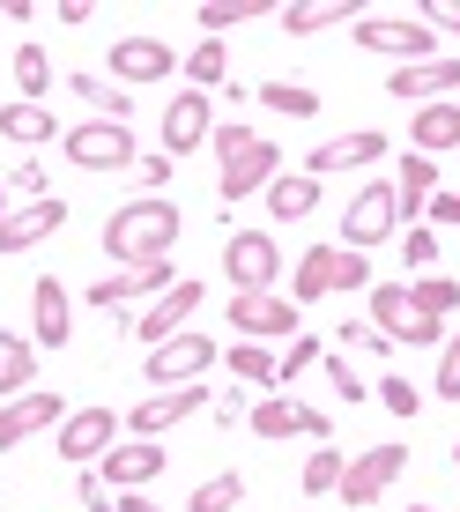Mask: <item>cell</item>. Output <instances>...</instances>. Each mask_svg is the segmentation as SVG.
I'll return each instance as SVG.
<instances>
[{"mask_svg": "<svg viewBox=\"0 0 460 512\" xmlns=\"http://www.w3.org/2000/svg\"><path fill=\"white\" fill-rule=\"evenodd\" d=\"M438 401H460V334H446V357H438Z\"/></svg>", "mask_w": 460, "mask_h": 512, "instance_id": "obj_42", "label": "cell"}, {"mask_svg": "<svg viewBox=\"0 0 460 512\" xmlns=\"http://www.w3.org/2000/svg\"><path fill=\"white\" fill-rule=\"evenodd\" d=\"M216 364V342L208 334H171V342L149 349V386H193Z\"/></svg>", "mask_w": 460, "mask_h": 512, "instance_id": "obj_9", "label": "cell"}, {"mask_svg": "<svg viewBox=\"0 0 460 512\" xmlns=\"http://www.w3.org/2000/svg\"><path fill=\"white\" fill-rule=\"evenodd\" d=\"M253 431L260 438H327V416L312 401H290V394H268L253 409Z\"/></svg>", "mask_w": 460, "mask_h": 512, "instance_id": "obj_14", "label": "cell"}, {"mask_svg": "<svg viewBox=\"0 0 460 512\" xmlns=\"http://www.w3.org/2000/svg\"><path fill=\"white\" fill-rule=\"evenodd\" d=\"M409 512H438V505H409Z\"/></svg>", "mask_w": 460, "mask_h": 512, "instance_id": "obj_52", "label": "cell"}, {"mask_svg": "<svg viewBox=\"0 0 460 512\" xmlns=\"http://www.w3.org/2000/svg\"><path fill=\"white\" fill-rule=\"evenodd\" d=\"M171 45L164 38H112V75L119 82H164L171 75Z\"/></svg>", "mask_w": 460, "mask_h": 512, "instance_id": "obj_19", "label": "cell"}, {"mask_svg": "<svg viewBox=\"0 0 460 512\" xmlns=\"http://www.w3.org/2000/svg\"><path fill=\"white\" fill-rule=\"evenodd\" d=\"M201 297H208L201 282H186V275H179V282H171V290H164V297H156V305L134 320V334H141L149 349H156V342H171V334H179V327L193 320V312H201Z\"/></svg>", "mask_w": 460, "mask_h": 512, "instance_id": "obj_12", "label": "cell"}, {"mask_svg": "<svg viewBox=\"0 0 460 512\" xmlns=\"http://www.w3.org/2000/svg\"><path fill=\"white\" fill-rule=\"evenodd\" d=\"M431 193H438V164H431V156H401L394 208H401V216H423V208H431Z\"/></svg>", "mask_w": 460, "mask_h": 512, "instance_id": "obj_27", "label": "cell"}, {"mask_svg": "<svg viewBox=\"0 0 460 512\" xmlns=\"http://www.w3.org/2000/svg\"><path fill=\"white\" fill-rule=\"evenodd\" d=\"M409 305L431 312V320H446V312L460 305V282H446V275H409Z\"/></svg>", "mask_w": 460, "mask_h": 512, "instance_id": "obj_32", "label": "cell"}, {"mask_svg": "<svg viewBox=\"0 0 460 512\" xmlns=\"http://www.w3.org/2000/svg\"><path fill=\"white\" fill-rule=\"evenodd\" d=\"M260 104H268V112H282V119H312V112H320V97H312L305 82H290V75L268 82V90H260Z\"/></svg>", "mask_w": 460, "mask_h": 512, "instance_id": "obj_33", "label": "cell"}, {"mask_svg": "<svg viewBox=\"0 0 460 512\" xmlns=\"http://www.w3.org/2000/svg\"><path fill=\"white\" fill-rule=\"evenodd\" d=\"M364 282H371V268H364V253H349V245H334V290H364Z\"/></svg>", "mask_w": 460, "mask_h": 512, "instance_id": "obj_40", "label": "cell"}, {"mask_svg": "<svg viewBox=\"0 0 460 512\" xmlns=\"http://www.w3.org/2000/svg\"><path fill=\"white\" fill-rule=\"evenodd\" d=\"M60 149H67V164H82V171H127V164H134V134H127V127H112V119L67 127V134H60Z\"/></svg>", "mask_w": 460, "mask_h": 512, "instance_id": "obj_5", "label": "cell"}, {"mask_svg": "<svg viewBox=\"0 0 460 512\" xmlns=\"http://www.w3.org/2000/svg\"><path fill=\"white\" fill-rule=\"evenodd\" d=\"M0 134H8V141H23V149H38V141H60L67 127L52 119V104H23V97H15L8 112H0Z\"/></svg>", "mask_w": 460, "mask_h": 512, "instance_id": "obj_24", "label": "cell"}, {"mask_svg": "<svg viewBox=\"0 0 460 512\" xmlns=\"http://www.w3.org/2000/svg\"><path fill=\"white\" fill-rule=\"evenodd\" d=\"M453 90H460V60H416V67H394V82H386V97H423V104Z\"/></svg>", "mask_w": 460, "mask_h": 512, "instance_id": "obj_22", "label": "cell"}, {"mask_svg": "<svg viewBox=\"0 0 460 512\" xmlns=\"http://www.w3.org/2000/svg\"><path fill=\"white\" fill-rule=\"evenodd\" d=\"M171 245H179V208L156 201V193H141V201H127V208H112V216H104V253H112L119 268L171 260Z\"/></svg>", "mask_w": 460, "mask_h": 512, "instance_id": "obj_1", "label": "cell"}, {"mask_svg": "<svg viewBox=\"0 0 460 512\" xmlns=\"http://www.w3.org/2000/svg\"><path fill=\"white\" fill-rule=\"evenodd\" d=\"M112 512H164V505H149V498H141V490H127V498H119Z\"/></svg>", "mask_w": 460, "mask_h": 512, "instance_id": "obj_50", "label": "cell"}, {"mask_svg": "<svg viewBox=\"0 0 460 512\" xmlns=\"http://www.w3.org/2000/svg\"><path fill=\"white\" fill-rule=\"evenodd\" d=\"M193 409H208L201 379H193V386H171V394H149V401H141V409H134L127 423H134V438H156V431H171V423H186Z\"/></svg>", "mask_w": 460, "mask_h": 512, "instance_id": "obj_18", "label": "cell"}, {"mask_svg": "<svg viewBox=\"0 0 460 512\" xmlns=\"http://www.w3.org/2000/svg\"><path fill=\"white\" fill-rule=\"evenodd\" d=\"M409 134H416V156H446L460 149V97H438V104H416V119H409Z\"/></svg>", "mask_w": 460, "mask_h": 512, "instance_id": "obj_20", "label": "cell"}, {"mask_svg": "<svg viewBox=\"0 0 460 512\" xmlns=\"http://www.w3.org/2000/svg\"><path fill=\"white\" fill-rule=\"evenodd\" d=\"M112 431H119L112 409H67L52 453H60V461H104V453H112Z\"/></svg>", "mask_w": 460, "mask_h": 512, "instance_id": "obj_10", "label": "cell"}, {"mask_svg": "<svg viewBox=\"0 0 460 512\" xmlns=\"http://www.w3.org/2000/svg\"><path fill=\"white\" fill-rule=\"evenodd\" d=\"M423 23L446 30V38H460V0H431V8H423Z\"/></svg>", "mask_w": 460, "mask_h": 512, "instance_id": "obj_46", "label": "cell"}, {"mask_svg": "<svg viewBox=\"0 0 460 512\" xmlns=\"http://www.w3.org/2000/svg\"><path fill=\"white\" fill-rule=\"evenodd\" d=\"M401 461H409V453L401 446H364L357 461L342 468V490H334V498H342L349 512H364V505H379L386 490H394V475H401Z\"/></svg>", "mask_w": 460, "mask_h": 512, "instance_id": "obj_6", "label": "cell"}, {"mask_svg": "<svg viewBox=\"0 0 460 512\" xmlns=\"http://www.w3.org/2000/svg\"><path fill=\"white\" fill-rule=\"evenodd\" d=\"M334 334H342V342H364V349H379V357H386V349H394V342H386V334L371 327V320H342Z\"/></svg>", "mask_w": 460, "mask_h": 512, "instance_id": "obj_45", "label": "cell"}, {"mask_svg": "<svg viewBox=\"0 0 460 512\" xmlns=\"http://www.w3.org/2000/svg\"><path fill=\"white\" fill-rule=\"evenodd\" d=\"M67 409H60V394H15L8 409H0V453L8 446H23V438H38L45 423H60Z\"/></svg>", "mask_w": 460, "mask_h": 512, "instance_id": "obj_21", "label": "cell"}, {"mask_svg": "<svg viewBox=\"0 0 460 512\" xmlns=\"http://www.w3.org/2000/svg\"><path fill=\"white\" fill-rule=\"evenodd\" d=\"M327 364V379H334V394H349V409H357V401H364V379L357 372H349V357H320Z\"/></svg>", "mask_w": 460, "mask_h": 512, "instance_id": "obj_44", "label": "cell"}, {"mask_svg": "<svg viewBox=\"0 0 460 512\" xmlns=\"http://www.w3.org/2000/svg\"><path fill=\"white\" fill-rule=\"evenodd\" d=\"M349 38H357L364 52H386V60H401V67H416V60H438V30L423 23V15H357L349 23Z\"/></svg>", "mask_w": 460, "mask_h": 512, "instance_id": "obj_3", "label": "cell"}, {"mask_svg": "<svg viewBox=\"0 0 460 512\" xmlns=\"http://www.w3.org/2000/svg\"><path fill=\"white\" fill-rule=\"evenodd\" d=\"M312 208H320V179H305V171H282V179L268 186V216H282V223H305Z\"/></svg>", "mask_w": 460, "mask_h": 512, "instance_id": "obj_26", "label": "cell"}, {"mask_svg": "<svg viewBox=\"0 0 460 512\" xmlns=\"http://www.w3.org/2000/svg\"><path fill=\"white\" fill-rule=\"evenodd\" d=\"M320 357H327V342H320V334H297V342H290V357H275V379H297L305 364H320Z\"/></svg>", "mask_w": 460, "mask_h": 512, "instance_id": "obj_39", "label": "cell"}, {"mask_svg": "<svg viewBox=\"0 0 460 512\" xmlns=\"http://www.w3.org/2000/svg\"><path fill=\"white\" fill-rule=\"evenodd\" d=\"M371 327H379L386 342H409V349L446 342V320H431V312L409 305V282H379V290H371Z\"/></svg>", "mask_w": 460, "mask_h": 512, "instance_id": "obj_4", "label": "cell"}, {"mask_svg": "<svg viewBox=\"0 0 460 512\" xmlns=\"http://www.w3.org/2000/svg\"><path fill=\"white\" fill-rule=\"evenodd\" d=\"M453 468H460V446H453Z\"/></svg>", "mask_w": 460, "mask_h": 512, "instance_id": "obj_53", "label": "cell"}, {"mask_svg": "<svg viewBox=\"0 0 460 512\" xmlns=\"http://www.w3.org/2000/svg\"><path fill=\"white\" fill-rule=\"evenodd\" d=\"M342 453H334V446H320V453H312V461H305V490H312V498H327V490H342Z\"/></svg>", "mask_w": 460, "mask_h": 512, "instance_id": "obj_37", "label": "cell"}, {"mask_svg": "<svg viewBox=\"0 0 460 512\" xmlns=\"http://www.w3.org/2000/svg\"><path fill=\"white\" fill-rule=\"evenodd\" d=\"M208 141H216V193H223V201L268 193V186L282 179V149H275L268 134H253V127H238V119H230V127H216Z\"/></svg>", "mask_w": 460, "mask_h": 512, "instance_id": "obj_2", "label": "cell"}, {"mask_svg": "<svg viewBox=\"0 0 460 512\" xmlns=\"http://www.w3.org/2000/svg\"><path fill=\"white\" fill-rule=\"evenodd\" d=\"M0 223H8V186H0Z\"/></svg>", "mask_w": 460, "mask_h": 512, "instance_id": "obj_51", "label": "cell"}, {"mask_svg": "<svg viewBox=\"0 0 460 512\" xmlns=\"http://www.w3.org/2000/svg\"><path fill=\"white\" fill-rule=\"evenodd\" d=\"M230 372H238L245 386H282V379H275V357H268L260 342H238V349H230Z\"/></svg>", "mask_w": 460, "mask_h": 512, "instance_id": "obj_35", "label": "cell"}, {"mask_svg": "<svg viewBox=\"0 0 460 512\" xmlns=\"http://www.w3.org/2000/svg\"><path fill=\"white\" fill-rule=\"evenodd\" d=\"M30 372H38V349L23 334H0V394H30Z\"/></svg>", "mask_w": 460, "mask_h": 512, "instance_id": "obj_30", "label": "cell"}, {"mask_svg": "<svg viewBox=\"0 0 460 512\" xmlns=\"http://www.w3.org/2000/svg\"><path fill=\"white\" fill-rule=\"evenodd\" d=\"M15 186H23V193H30V201H45V164H38V156H30V164H23V171H15Z\"/></svg>", "mask_w": 460, "mask_h": 512, "instance_id": "obj_49", "label": "cell"}, {"mask_svg": "<svg viewBox=\"0 0 460 512\" xmlns=\"http://www.w3.org/2000/svg\"><path fill=\"white\" fill-rule=\"evenodd\" d=\"M67 223V201L60 193H45V201H30V208H15L8 223H0V253H30L38 238H52Z\"/></svg>", "mask_w": 460, "mask_h": 512, "instance_id": "obj_16", "label": "cell"}, {"mask_svg": "<svg viewBox=\"0 0 460 512\" xmlns=\"http://www.w3.org/2000/svg\"><path fill=\"white\" fill-rule=\"evenodd\" d=\"M30 312H38V342L60 349V342H67V290H60V275H38V282H30Z\"/></svg>", "mask_w": 460, "mask_h": 512, "instance_id": "obj_25", "label": "cell"}, {"mask_svg": "<svg viewBox=\"0 0 460 512\" xmlns=\"http://www.w3.org/2000/svg\"><path fill=\"white\" fill-rule=\"evenodd\" d=\"M67 90H75V97H90L97 112L112 119V127H127V112H134V97H112V90H104L97 75H67Z\"/></svg>", "mask_w": 460, "mask_h": 512, "instance_id": "obj_36", "label": "cell"}, {"mask_svg": "<svg viewBox=\"0 0 460 512\" xmlns=\"http://www.w3.org/2000/svg\"><path fill=\"white\" fill-rule=\"evenodd\" d=\"M334 290V245H312L305 260H297L290 275V305H305V297H327Z\"/></svg>", "mask_w": 460, "mask_h": 512, "instance_id": "obj_29", "label": "cell"}, {"mask_svg": "<svg viewBox=\"0 0 460 512\" xmlns=\"http://www.w3.org/2000/svg\"><path fill=\"white\" fill-rule=\"evenodd\" d=\"M379 156H386V134H379V127L334 134V141H320V149L305 156V179H327V171H364V164H379Z\"/></svg>", "mask_w": 460, "mask_h": 512, "instance_id": "obj_11", "label": "cell"}, {"mask_svg": "<svg viewBox=\"0 0 460 512\" xmlns=\"http://www.w3.org/2000/svg\"><path fill=\"white\" fill-rule=\"evenodd\" d=\"M401 260H409V268H431V260H438V231H431V223H409V238H401Z\"/></svg>", "mask_w": 460, "mask_h": 512, "instance_id": "obj_41", "label": "cell"}, {"mask_svg": "<svg viewBox=\"0 0 460 512\" xmlns=\"http://www.w3.org/2000/svg\"><path fill=\"white\" fill-rule=\"evenodd\" d=\"M75 498H82V512H112V490H104V475H82Z\"/></svg>", "mask_w": 460, "mask_h": 512, "instance_id": "obj_47", "label": "cell"}, {"mask_svg": "<svg viewBox=\"0 0 460 512\" xmlns=\"http://www.w3.org/2000/svg\"><path fill=\"white\" fill-rule=\"evenodd\" d=\"M253 15H268V0H208L201 30H230V23H253Z\"/></svg>", "mask_w": 460, "mask_h": 512, "instance_id": "obj_38", "label": "cell"}, {"mask_svg": "<svg viewBox=\"0 0 460 512\" xmlns=\"http://www.w3.org/2000/svg\"><path fill=\"white\" fill-rule=\"evenodd\" d=\"M179 67H186V82H193L201 97H223V75H230V52H223V38H201Z\"/></svg>", "mask_w": 460, "mask_h": 512, "instance_id": "obj_28", "label": "cell"}, {"mask_svg": "<svg viewBox=\"0 0 460 512\" xmlns=\"http://www.w3.org/2000/svg\"><path fill=\"white\" fill-rule=\"evenodd\" d=\"M357 0H297V8H282V30L290 38H320V30H342V23H357Z\"/></svg>", "mask_w": 460, "mask_h": 512, "instance_id": "obj_23", "label": "cell"}, {"mask_svg": "<svg viewBox=\"0 0 460 512\" xmlns=\"http://www.w3.org/2000/svg\"><path fill=\"white\" fill-rule=\"evenodd\" d=\"M208 134H216V119H208V97H201V90L171 97V112H164V156H171V164H179L186 149H201Z\"/></svg>", "mask_w": 460, "mask_h": 512, "instance_id": "obj_15", "label": "cell"}, {"mask_svg": "<svg viewBox=\"0 0 460 512\" xmlns=\"http://www.w3.org/2000/svg\"><path fill=\"white\" fill-rule=\"evenodd\" d=\"M223 275L238 282V297H245V290H268V282L282 275L275 238H268V231H230V238H223Z\"/></svg>", "mask_w": 460, "mask_h": 512, "instance_id": "obj_7", "label": "cell"}, {"mask_svg": "<svg viewBox=\"0 0 460 512\" xmlns=\"http://www.w3.org/2000/svg\"><path fill=\"white\" fill-rule=\"evenodd\" d=\"M164 461H171V453L156 446V438H127V446L104 453V475H112V490H141V483L164 475Z\"/></svg>", "mask_w": 460, "mask_h": 512, "instance_id": "obj_17", "label": "cell"}, {"mask_svg": "<svg viewBox=\"0 0 460 512\" xmlns=\"http://www.w3.org/2000/svg\"><path fill=\"white\" fill-rule=\"evenodd\" d=\"M15 90H23V104H45V97H52V60H45V45H15Z\"/></svg>", "mask_w": 460, "mask_h": 512, "instance_id": "obj_31", "label": "cell"}, {"mask_svg": "<svg viewBox=\"0 0 460 512\" xmlns=\"http://www.w3.org/2000/svg\"><path fill=\"white\" fill-rule=\"evenodd\" d=\"M379 401H386V409H394V416H416V409H423V394H416V386L401 379V372H394V379L379 386Z\"/></svg>", "mask_w": 460, "mask_h": 512, "instance_id": "obj_43", "label": "cell"}, {"mask_svg": "<svg viewBox=\"0 0 460 512\" xmlns=\"http://www.w3.org/2000/svg\"><path fill=\"white\" fill-rule=\"evenodd\" d=\"M423 216H431V223H453V231H460V193H431V208H423Z\"/></svg>", "mask_w": 460, "mask_h": 512, "instance_id": "obj_48", "label": "cell"}, {"mask_svg": "<svg viewBox=\"0 0 460 512\" xmlns=\"http://www.w3.org/2000/svg\"><path fill=\"white\" fill-rule=\"evenodd\" d=\"M230 334H297V305L275 290H245L230 297Z\"/></svg>", "mask_w": 460, "mask_h": 512, "instance_id": "obj_13", "label": "cell"}, {"mask_svg": "<svg viewBox=\"0 0 460 512\" xmlns=\"http://www.w3.org/2000/svg\"><path fill=\"white\" fill-rule=\"evenodd\" d=\"M394 223H401L394 186H364L357 201H349V216H342V245H349V253H371V245L394 238Z\"/></svg>", "mask_w": 460, "mask_h": 512, "instance_id": "obj_8", "label": "cell"}, {"mask_svg": "<svg viewBox=\"0 0 460 512\" xmlns=\"http://www.w3.org/2000/svg\"><path fill=\"white\" fill-rule=\"evenodd\" d=\"M238 498H245V483H238V475H208V483L186 498V512H238Z\"/></svg>", "mask_w": 460, "mask_h": 512, "instance_id": "obj_34", "label": "cell"}]
</instances>
